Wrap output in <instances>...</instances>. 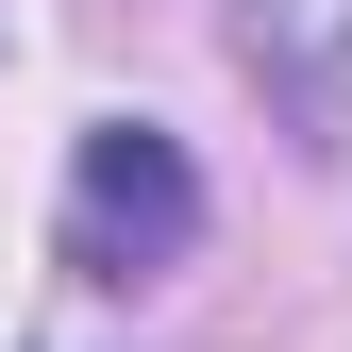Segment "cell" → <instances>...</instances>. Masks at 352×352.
I'll use <instances>...</instances> for the list:
<instances>
[{"label": "cell", "instance_id": "6da1fadb", "mask_svg": "<svg viewBox=\"0 0 352 352\" xmlns=\"http://www.w3.org/2000/svg\"><path fill=\"white\" fill-rule=\"evenodd\" d=\"M185 235H201V168L168 151L151 118H101V135H84V168H67V269L135 285V269H168Z\"/></svg>", "mask_w": 352, "mask_h": 352}, {"label": "cell", "instance_id": "7a4b0ae2", "mask_svg": "<svg viewBox=\"0 0 352 352\" xmlns=\"http://www.w3.org/2000/svg\"><path fill=\"white\" fill-rule=\"evenodd\" d=\"M235 67L269 84L302 135L352 118V0H235Z\"/></svg>", "mask_w": 352, "mask_h": 352}]
</instances>
